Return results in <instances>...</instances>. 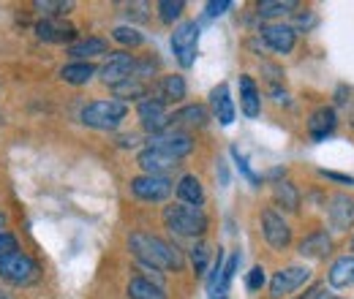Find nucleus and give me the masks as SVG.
<instances>
[{"label":"nucleus","mask_w":354,"mask_h":299,"mask_svg":"<svg viewBox=\"0 0 354 299\" xmlns=\"http://www.w3.org/2000/svg\"><path fill=\"white\" fill-rule=\"evenodd\" d=\"M129 248H131L133 256L139 258L145 267H150V269H175V272H180L183 264H185L180 248L167 242V240H161V237H156V234L136 231V234L129 237Z\"/></svg>","instance_id":"f257e3e1"},{"label":"nucleus","mask_w":354,"mask_h":299,"mask_svg":"<svg viewBox=\"0 0 354 299\" xmlns=\"http://www.w3.org/2000/svg\"><path fill=\"white\" fill-rule=\"evenodd\" d=\"M164 223L177 237H202L207 229V215L202 213V207L172 204L164 210Z\"/></svg>","instance_id":"f03ea898"},{"label":"nucleus","mask_w":354,"mask_h":299,"mask_svg":"<svg viewBox=\"0 0 354 299\" xmlns=\"http://www.w3.org/2000/svg\"><path fill=\"white\" fill-rule=\"evenodd\" d=\"M129 115V106L118 98H104V101H93L82 109V123L98 131H115Z\"/></svg>","instance_id":"7ed1b4c3"},{"label":"nucleus","mask_w":354,"mask_h":299,"mask_svg":"<svg viewBox=\"0 0 354 299\" xmlns=\"http://www.w3.org/2000/svg\"><path fill=\"white\" fill-rule=\"evenodd\" d=\"M0 278L11 286H30L41 278L39 272V264L28 253H8V256L0 258Z\"/></svg>","instance_id":"20e7f679"},{"label":"nucleus","mask_w":354,"mask_h":299,"mask_svg":"<svg viewBox=\"0 0 354 299\" xmlns=\"http://www.w3.org/2000/svg\"><path fill=\"white\" fill-rule=\"evenodd\" d=\"M196 44H199V25L196 22H183L172 33V49L177 55V63L183 68H191L196 60Z\"/></svg>","instance_id":"39448f33"},{"label":"nucleus","mask_w":354,"mask_h":299,"mask_svg":"<svg viewBox=\"0 0 354 299\" xmlns=\"http://www.w3.org/2000/svg\"><path fill=\"white\" fill-rule=\"evenodd\" d=\"M131 191L136 199L142 202H164L172 191H175V182L169 177H156V174H142V177H133L131 180Z\"/></svg>","instance_id":"423d86ee"},{"label":"nucleus","mask_w":354,"mask_h":299,"mask_svg":"<svg viewBox=\"0 0 354 299\" xmlns=\"http://www.w3.org/2000/svg\"><path fill=\"white\" fill-rule=\"evenodd\" d=\"M308 280H310V269H308V267H300V264H295V267H286V269L275 272V278H272V283H270V297H275V299L289 297L295 289L306 286Z\"/></svg>","instance_id":"0eeeda50"},{"label":"nucleus","mask_w":354,"mask_h":299,"mask_svg":"<svg viewBox=\"0 0 354 299\" xmlns=\"http://www.w3.org/2000/svg\"><path fill=\"white\" fill-rule=\"evenodd\" d=\"M150 147H156V150H161V153H167V155H172V158L180 161L183 155H188L194 150V142H191V136L185 131L169 128L164 131V133L150 136Z\"/></svg>","instance_id":"6e6552de"},{"label":"nucleus","mask_w":354,"mask_h":299,"mask_svg":"<svg viewBox=\"0 0 354 299\" xmlns=\"http://www.w3.org/2000/svg\"><path fill=\"white\" fill-rule=\"evenodd\" d=\"M133 71V57L129 52H112L106 57V63L101 66V82L109 87H118L120 82H126Z\"/></svg>","instance_id":"1a4fd4ad"},{"label":"nucleus","mask_w":354,"mask_h":299,"mask_svg":"<svg viewBox=\"0 0 354 299\" xmlns=\"http://www.w3.org/2000/svg\"><path fill=\"white\" fill-rule=\"evenodd\" d=\"M169 117H172V115L167 112V106H164L161 101H156V98H145V101L139 104V120H142V126L150 131L153 136L169 131V126H172Z\"/></svg>","instance_id":"9d476101"},{"label":"nucleus","mask_w":354,"mask_h":299,"mask_svg":"<svg viewBox=\"0 0 354 299\" xmlns=\"http://www.w3.org/2000/svg\"><path fill=\"white\" fill-rule=\"evenodd\" d=\"M259 33H262V39H265L267 46H270L272 52H278V55H289V52L295 49V44H297V30H295L292 25H283V22L265 25Z\"/></svg>","instance_id":"9b49d317"},{"label":"nucleus","mask_w":354,"mask_h":299,"mask_svg":"<svg viewBox=\"0 0 354 299\" xmlns=\"http://www.w3.org/2000/svg\"><path fill=\"white\" fill-rule=\"evenodd\" d=\"M262 229H265L267 242H270L275 251L289 248V242H292V229H289V223L275 213V210H265V213H262Z\"/></svg>","instance_id":"f8f14e48"},{"label":"nucleus","mask_w":354,"mask_h":299,"mask_svg":"<svg viewBox=\"0 0 354 299\" xmlns=\"http://www.w3.org/2000/svg\"><path fill=\"white\" fill-rule=\"evenodd\" d=\"M136 164L142 166L145 174H156V177H167L169 171L180 166V161H177V158L167 155V153H161V150H156V147L142 150V153H139V158H136Z\"/></svg>","instance_id":"ddd939ff"},{"label":"nucleus","mask_w":354,"mask_h":299,"mask_svg":"<svg viewBox=\"0 0 354 299\" xmlns=\"http://www.w3.org/2000/svg\"><path fill=\"white\" fill-rule=\"evenodd\" d=\"M327 215H330V223L335 229H352L354 226V199L349 193H335L330 199V207H327Z\"/></svg>","instance_id":"4468645a"},{"label":"nucleus","mask_w":354,"mask_h":299,"mask_svg":"<svg viewBox=\"0 0 354 299\" xmlns=\"http://www.w3.org/2000/svg\"><path fill=\"white\" fill-rule=\"evenodd\" d=\"M338 126V117H335V109H330V106H319L313 115H310L308 120V133L313 142H324L333 131Z\"/></svg>","instance_id":"2eb2a0df"},{"label":"nucleus","mask_w":354,"mask_h":299,"mask_svg":"<svg viewBox=\"0 0 354 299\" xmlns=\"http://www.w3.org/2000/svg\"><path fill=\"white\" fill-rule=\"evenodd\" d=\"M240 106H243V115L245 117H259V112H262L259 87H257V82L248 74L240 77Z\"/></svg>","instance_id":"dca6fc26"},{"label":"nucleus","mask_w":354,"mask_h":299,"mask_svg":"<svg viewBox=\"0 0 354 299\" xmlns=\"http://www.w3.org/2000/svg\"><path fill=\"white\" fill-rule=\"evenodd\" d=\"M36 33H39V39H44V41H71L74 36H77V28L74 25H68L66 19H44V22H39L36 25Z\"/></svg>","instance_id":"f3484780"},{"label":"nucleus","mask_w":354,"mask_h":299,"mask_svg":"<svg viewBox=\"0 0 354 299\" xmlns=\"http://www.w3.org/2000/svg\"><path fill=\"white\" fill-rule=\"evenodd\" d=\"M330 248H333V240H330V234L324 231V229H316V231H310L308 237L300 242V256L306 258H324L330 253Z\"/></svg>","instance_id":"a211bd4d"},{"label":"nucleus","mask_w":354,"mask_h":299,"mask_svg":"<svg viewBox=\"0 0 354 299\" xmlns=\"http://www.w3.org/2000/svg\"><path fill=\"white\" fill-rule=\"evenodd\" d=\"M333 289H349L354 286V256H341L333 261L330 275H327Z\"/></svg>","instance_id":"6ab92c4d"},{"label":"nucleus","mask_w":354,"mask_h":299,"mask_svg":"<svg viewBox=\"0 0 354 299\" xmlns=\"http://www.w3.org/2000/svg\"><path fill=\"white\" fill-rule=\"evenodd\" d=\"M150 98H156V101H161L164 106L167 104H180L183 98H185V79L183 77H164L161 79V85L156 90V95H150Z\"/></svg>","instance_id":"aec40b11"},{"label":"nucleus","mask_w":354,"mask_h":299,"mask_svg":"<svg viewBox=\"0 0 354 299\" xmlns=\"http://www.w3.org/2000/svg\"><path fill=\"white\" fill-rule=\"evenodd\" d=\"M169 120H172L169 128H177V126H185V128H202V126H207V109L199 106V104H194V106H183V109L175 112Z\"/></svg>","instance_id":"412c9836"},{"label":"nucleus","mask_w":354,"mask_h":299,"mask_svg":"<svg viewBox=\"0 0 354 299\" xmlns=\"http://www.w3.org/2000/svg\"><path fill=\"white\" fill-rule=\"evenodd\" d=\"M177 196H180L185 204H191V207H202V202H205V188H202L199 177H194V174L180 177V182H177Z\"/></svg>","instance_id":"4be33fe9"},{"label":"nucleus","mask_w":354,"mask_h":299,"mask_svg":"<svg viewBox=\"0 0 354 299\" xmlns=\"http://www.w3.org/2000/svg\"><path fill=\"white\" fill-rule=\"evenodd\" d=\"M210 98H213V109H216L221 126H232V123H234V104H232V98H229V87L218 85L213 90Z\"/></svg>","instance_id":"5701e85b"},{"label":"nucleus","mask_w":354,"mask_h":299,"mask_svg":"<svg viewBox=\"0 0 354 299\" xmlns=\"http://www.w3.org/2000/svg\"><path fill=\"white\" fill-rule=\"evenodd\" d=\"M272 196H275V204H278V207H283V210H289V213H297V210H300V191H297L292 182H286V180L275 182Z\"/></svg>","instance_id":"b1692460"},{"label":"nucleus","mask_w":354,"mask_h":299,"mask_svg":"<svg viewBox=\"0 0 354 299\" xmlns=\"http://www.w3.org/2000/svg\"><path fill=\"white\" fill-rule=\"evenodd\" d=\"M93 74H95V68L90 63H68L60 68V79L68 85H85L93 79Z\"/></svg>","instance_id":"393cba45"},{"label":"nucleus","mask_w":354,"mask_h":299,"mask_svg":"<svg viewBox=\"0 0 354 299\" xmlns=\"http://www.w3.org/2000/svg\"><path fill=\"white\" fill-rule=\"evenodd\" d=\"M129 297L131 299H167L164 289L150 283L147 278H131L129 283Z\"/></svg>","instance_id":"a878e982"},{"label":"nucleus","mask_w":354,"mask_h":299,"mask_svg":"<svg viewBox=\"0 0 354 299\" xmlns=\"http://www.w3.org/2000/svg\"><path fill=\"white\" fill-rule=\"evenodd\" d=\"M106 49L109 46H106L104 39H82V41L68 46V55L80 57V60H88V57H95V55H106Z\"/></svg>","instance_id":"bb28decb"},{"label":"nucleus","mask_w":354,"mask_h":299,"mask_svg":"<svg viewBox=\"0 0 354 299\" xmlns=\"http://www.w3.org/2000/svg\"><path fill=\"white\" fill-rule=\"evenodd\" d=\"M295 8H297L295 0H262V3L257 6L259 17H281V14H289V11H295Z\"/></svg>","instance_id":"cd10ccee"},{"label":"nucleus","mask_w":354,"mask_h":299,"mask_svg":"<svg viewBox=\"0 0 354 299\" xmlns=\"http://www.w3.org/2000/svg\"><path fill=\"white\" fill-rule=\"evenodd\" d=\"M115 90V95H118V101H123L126 104V98H142L145 93H147V82H139V79H126V82H120L118 87H112Z\"/></svg>","instance_id":"c85d7f7f"},{"label":"nucleus","mask_w":354,"mask_h":299,"mask_svg":"<svg viewBox=\"0 0 354 299\" xmlns=\"http://www.w3.org/2000/svg\"><path fill=\"white\" fill-rule=\"evenodd\" d=\"M36 8L44 14L46 19H63V17L74 8V3H63V0H39Z\"/></svg>","instance_id":"c756f323"},{"label":"nucleus","mask_w":354,"mask_h":299,"mask_svg":"<svg viewBox=\"0 0 354 299\" xmlns=\"http://www.w3.org/2000/svg\"><path fill=\"white\" fill-rule=\"evenodd\" d=\"M183 8H185L183 0H161V3H158V17H161V22L172 25L177 17L183 14Z\"/></svg>","instance_id":"7c9ffc66"},{"label":"nucleus","mask_w":354,"mask_h":299,"mask_svg":"<svg viewBox=\"0 0 354 299\" xmlns=\"http://www.w3.org/2000/svg\"><path fill=\"white\" fill-rule=\"evenodd\" d=\"M115 41L123 44V46H139V44L145 41L142 39V33L136 30V28H129V25H120V28H115Z\"/></svg>","instance_id":"2f4dec72"},{"label":"nucleus","mask_w":354,"mask_h":299,"mask_svg":"<svg viewBox=\"0 0 354 299\" xmlns=\"http://www.w3.org/2000/svg\"><path fill=\"white\" fill-rule=\"evenodd\" d=\"M207 258H210V248H207L205 242H196V245L191 248V261H194L196 275H205V269H207Z\"/></svg>","instance_id":"473e14b6"},{"label":"nucleus","mask_w":354,"mask_h":299,"mask_svg":"<svg viewBox=\"0 0 354 299\" xmlns=\"http://www.w3.org/2000/svg\"><path fill=\"white\" fill-rule=\"evenodd\" d=\"M237 267H240V253H232L229 261L223 264V272H221V283H218V291H216V297L226 291V286L232 283V278H234V272H237Z\"/></svg>","instance_id":"72a5a7b5"},{"label":"nucleus","mask_w":354,"mask_h":299,"mask_svg":"<svg viewBox=\"0 0 354 299\" xmlns=\"http://www.w3.org/2000/svg\"><path fill=\"white\" fill-rule=\"evenodd\" d=\"M232 158H234V166H237V171H240V174H243V177H245V180H248L251 185H262V180H259V177H257V174L251 171L248 161H245V158L240 155V150H237V147H232Z\"/></svg>","instance_id":"f704fd0d"},{"label":"nucleus","mask_w":354,"mask_h":299,"mask_svg":"<svg viewBox=\"0 0 354 299\" xmlns=\"http://www.w3.org/2000/svg\"><path fill=\"white\" fill-rule=\"evenodd\" d=\"M221 272H223V251L218 248V256H216V261H213V272H210V278H207V289H210V294H216V291H218Z\"/></svg>","instance_id":"c9c22d12"},{"label":"nucleus","mask_w":354,"mask_h":299,"mask_svg":"<svg viewBox=\"0 0 354 299\" xmlns=\"http://www.w3.org/2000/svg\"><path fill=\"white\" fill-rule=\"evenodd\" d=\"M265 269L262 267H254L251 272H248V280H245V286H248V291H259L262 286H265Z\"/></svg>","instance_id":"e433bc0d"},{"label":"nucleus","mask_w":354,"mask_h":299,"mask_svg":"<svg viewBox=\"0 0 354 299\" xmlns=\"http://www.w3.org/2000/svg\"><path fill=\"white\" fill-rule=\"evenodd\" d=\"M8 253H17V240L6 231H0V258L8 256Z\"/></svg>","instance_id":"4c0bfd02"},{"label":"nucleus","mask_w":354,"mask_h":299,"mask_svg":"<svg viewBox=\"0 0 354 299\" xmlns=\"http://www.w3.org/2000/svg\"><path fill=\"white\" fill-rule=\"evenodd\" d=\"M226 8H232L229 0H213V3H207V14H210V17H221Z\"/></svg>","instance_id":"58836bf2"},{"label":"nucleus","mask_w":354,"mask_h":299,"mask_svg":"<svg viewBox=\"0 0 354 299\" xmlns=\"http://www.w3.org/2000/svg\"><path fill=\"white\" fill-rule=\"evenodd\" d=\"M322 177H327V180H335V182H344V185H354V177H349V174H341V171L322 169Z\"/></svg>","instance_id":"ea45409f"},{"label":"nucleus","mask_w":354,"mask_h":299,"mask_svg":"<svg viewBox=\"0 0 354 299\" xmlns=\"http://www.w3.org/2000/svg\"><path fill=\"white\" fill-rule=\"evenodd\" d=\"M349 98H346V87H338V98H335V104H346Z\"/></svg>","instance_id":"a19ab883"},{"label":"nucleus","mask_w":354,"mask_h":299,"mask_svg":"<svg viewBox=\"0 0 354 299\" xmlns=\"http://www.w3.org/2000/svg\"><path fill=\"white\" fill-rule=\"evenodd\" d=\"M313 299H344V297H333V294H322V291H316Z\"/></svg>","instance_id":"79ce46f5"},{"label":"nucleus","mask_w":354,"mask_h":299,"mask_svg":"<svg viewBox=\"0 0 354 299\" xmlns=\"http://www.w3.org/2000/svg\"><path fill=\"white\" fill-rule=\"evenodd\" d=\"M3 226H6V215L0 213V229H3Z\"/></svg>","instance_id":"37998d69"},{"label":"nucleus","mask_w":354,"mask_h":299,"mask_svg":"<svg viewBox=\"0 0 354 299\" xmlns=\"http://www.w3.org/2000/svg\"><path fill=\"white\" fill-rule=\"evenodd\" d=\"M0 299H11V297H8V294H6V291H0Z\"/></svg>","instance_id":"c03bdc74"},{"label":"nucleus","mask_w":354,"mask_h":299,"mask_svg":"<svg viewBox=\"0 0 354 299\" xmlns=\"http://www.w3.org/2000/svg\"><path fill=\"white\" fill-rule=\"evenodd\" d=\"M221 299H223V297H221Z\"/></svg>","instance_id":"a18cd8bd"}]
</instances>
